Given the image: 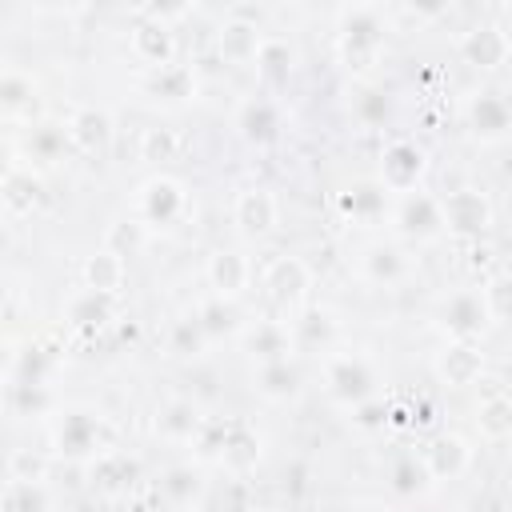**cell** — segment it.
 Listing matches in <instances>:
<instances>
[{"mask_svg": "<svg viewBox=\"0 0 512 512\" xmlns=\"http://www.w3.org/2000/svg\"><path fill=\"white\" fill-rule=\"evenodd\" d=\"M388 40V12L376 4H348L336 16V56L352 76H372Z\"/></svg>", "mask_w": 512, "mask_h": 512, "instance_id": "1", "label": "cell"}, {"mask_svg": "<svg viewBox=\"0 0 512 512\" xmlns=\"http://www.w3.org/2000/svg\"><path fill=\"white\" fill-rule=\"evenodd\" d=\"M48 444H52V456L56 460L92 464L96 456L112 452V424L92 404H68V408H60L52 416Z\"/></svg>", "mask_w": 512, "mask_h": 512, "instance_id": "2", "label": "cell"}, {"mask_svg": "<svg viewBox=\"0 0 512 512\" xmlns=\"http://www.w3.org/2000/svg\"><path fill=\"white\" fill-rule=\"evenodd\" d=\"M320 376H324V392L332 404L340 408H356L364 400H376L380 396V368L368 352L360 348H336L332 356H324L320 364Z\"/></svg>", "mask_w": 512, "mask_h": 512, "instance_id": "3", "label": "cell"}, {"mask_svg": "<svg viewBox=\"0 0 512 512\" xmlns=\"http://www.w3.org/2000/svg\"><path fill=\"white\" fill-rule=\"evenodd\" d=\"M308 288H312V272L300 256H276L260 272V292L272 304L276 320H296L308 308Z\"/></svg>", "mask_w": 512, "mask_h": 512, "instance_id": "4", "label": "cell"}, {"mask_svg": "<svg viewBox=\"0 0 512 512\" xmlns=\"http://www.w3.org/2000/svg\"><path fill=\"white\" fill-rule=\"evenodd\" d=\"M132 216L148 228V232H168L176 228L184 216H188V188L168 176V172H156L148 176L140 188H136V208Z\"/></svg>", "mask_w": 512, "mask_h": 512, "instance_id": "5", "label": "cell"}, {"mask_svg": "<svg viewBox=\"0 0 512 512\" xmlns=\"http://www.w3.org/2000/svg\"><path fill=\"white\" fill-rule=\"evenodd\" d=\"M428 176V152L408 140V136H396L380 148V164H376V180L392 192V196H408V192H420Z\"/></svg>", "mask_w": 512, "mask_h": 512, "instance_id": "6", "label": "cell"}, {"mask_svg": "<svg viewBox=\"0 0 512 512\" xmlns=\"http://www.w3.org/2000/svg\"><path fill=\"white\" fill-rule=\"evenodd\" d=\"M392 228L400 240H412V244H432L440 240L448 228H444V208H440V196L432 192H408V196H396L392 204Z\"/></svg>", "mask_w": 512, "mask_h": 512, "instance_id": "7", "label": "cell"}, {"mask_svg": "<svg viewBox=\"0 0 512 512\" xmlns=\"http://www.w3.org/2000/svg\"><path fill=\"white\" fill-rule=\"evenodd\" d=\"M464 128L480 144H500L512 136V92L504 88H480L464 104Z\"/></svg>", "mask_w": 512, "mask_h": 512, "instance_id": "8", "label": "cell"}, {"mask_svg": "<svg viewBox=\"0 0 512 512\" xmlns=\"http://www.w3.org/2000/svg\"><path fill=\"white\" fill-rule=\"evenodd\" d=\"M360 280H368L372 288H400L416 276V256L400 244V240H372L360 248Z\"/></svg>", "mask_w": 512, "mask_h": 512, "instance_id": "9", "label": "cell"}, {"mask_svg": "<svg viewBox=\"0 0 512 512\" xmlns=\"http://www.w3.org/2000/svg\"><path fill=\"white\" fill-rule=\"evenodd\" d=\"M488 324L492 320H488L480 288H456V292L440 296V304H436V328L448 340H476Z\"/></svg>", "mask_w": 512, "mask_h": 512, "instance_id": "10", "label": "cell"}, {"mask_svg": "<svg viewBox=\"0 0 512 512\" xmlns=\"http://www.w3.org/2000/svg\"><path fill=\"white\" fill-rule=\"evenodd\" d=\"M456 48H460V60H464L468 68H476V72H496V68H504L508 56H512V36H508L504 24L484 20V24H472V28L456 40Z\"/></svg>", "mask_w": 512, "mask_h": 512, "instance_id": "11", "label": "cell"}, {"mask_svg": "<svg viewBox=\"0 0 512 512\" xmlns=\"http://www.w3.org/2000/svg\"><path fill=\"white\" fill-rule=\"evenodd\" d=\"M440 208H444V228L452 236H484L492 228V200L480 192V188H452L440 196Z\"/></svg>", "mask_w": 512, "mask_h": 512, "instance_id": "12", "label": "cell"}, {"mask_svg": "<svg viewBox=\"0 0 512 512\" xmlns=\"http://www.w3.org/2000/svg\"><path fill=\"white\" fill-rule=\"evenodd\" d=\"M336 212H340L348 224L372 228V224H380L384 216L392 220V192H388L380 180H356V184H348V188L336 192Z\"/></svg>", "mask_w": 512, "mask_h": 512, "instance_id": "13", "label": "cell"}, {"mask_svg": "<svg viewBox=\"0 0 512 512\" xmlns=\"http://www.w3.org/2000/svg\"><path fill=\"white\" fill-rule=\"evenodd\" d=\"M280 220V204H276V192L264 188V184H252V188H240L236 200H232V224L244 240H264Z\"/></svg>", "mask_w": 512, "mask_h": 512, "instance_id": "14", "label": "cell"}, {"mask_svg": "<svg viewBox=\"0 0 512 512\" xmlns=\"http://www.w3.org/2000/svg\"><path fill=\"white\" fill-rule=\"evenodd\" d=\"M416 452H420V460H424L432 484L460 480V476L472 468V444H468L460 432H436V436H428Z\"/></svg>", "mask_w": 512, "mask_h": 512, "instance_id": "15", "label": "cell"}, {"mask_svg": "<svg viewBox=\"0 0 512 512\" xmlns=\"http://www.w3.org/2000/svg\"><path fill=\"white\" fill-rule=\"evenodd\" d=\"M240 348L252 356V364H272V360H292L296 340H292V324L276 320V316H260L248 320V328L240 332Z\"/></svg>", "mask_w": 512, "mask_h": 512, "instance_id": "16", "label": "cell"}, {"mask_svg": "<svg viewBox=\"0 0 512 512\" xmlns=\"http://www.w3.org/2000/svg\"><path fill=\"white\" fill-rule=\"evenodd\" d=\"M0 116L8 124H28V128L40 124V88L16 64H8L0 72Z\"/></svg>", "mask_w": 512, "mask_h": 512, "instance_id": "17", "label": "cell"}, {"mask_svg": "<svg viewBox=\"0 0 512 512\" xmlns=\"http://www.w3.org/2000/svg\"><path fill=\"white\" fill-rule=\"evenodd\" d=\"M64 128H68V136H72V148L84 152V156H108L112 136H116L112 116H108L104 108H96V104H76V108L68 112Z\"/></svg>", "mask_w": 512, "mask_h": 512, "instance_id": "18", "label": "cell"}, {"mask_svg": "<svg viewBox=\"0 0 512 512\" xmlns=\"http://www.w3.org/2000/svg\"><path fill=\"white\" fill-rule=\"evenodd\" d=\"M236 132H240V140L252 144V148L276 144L280 132H284V112H280V104L268 100V96L244 100V104L236 108Z\"/></svg>", "mask_w": 512, "mask_h": 512, "instance_id": "19", "label": "cell"}, {"mask_svg": "<svg viewBox=\"0 0 512 512\" xmlns=\"http://www.w3.org/2000/svg\"><path fill=\"white\" fill-rule=\"evenodd\" d=\"M436 380L448 384V388H468L484 376V352L476 340H448L440 352H436V364H432Z\"/></svg>", "mask_w": 512, "mask_h": 512, "instance_id": "20", "label": "cell"}, {"mask_svg": "<svg viewBox=\"0 0 512 512\" xmlns=\"http://www.w3.org/2000/svg\"><path fill=\"white\" fill-rule=\"evenodd\" d=\"M204 276H208V284H212L216 296L240 300L252 288V260L240 248H216L208 256V264H204Z\"/></svg>", "mask_w": 512, "mask_h": 512, "instance_id": "21", "label": "cell"}, {"mask_svg": "<svg viewBox=\"0 0 512 512\" xmlns=\"http://www.w3.org/2000/svg\"><path fill=\"white\" fill-rule=\"evenodd\" d=\"M0 200H4V212H8L12 220H24V216L40 212V204H44V176H40L32 164H12V168L4 172Z\"/></svg>", "mask_w": 512, "mask_h": 512, "instance_id": "22", "label": "cell"}, {"mask_svg": "<svg viewBox=\"0 0 512 512\" xmlns=\"http://www.w3.org/2000/svg\"><path fill=\"white\" fill-rule=\"evenodd\" d=\"M128 48H132V56L152 72V68H164V64L176 60V32H172V24H160V20L140 16V20L132 24Z\"/></svg>", "mask_w": 512, "mask_h": 512, "instance_id": "23", "label": "cell"}, {"mask_svg": "<svg viewBox=\"0 0 512 512\" xmlns=\"http://www.w3.org/2000/svg\"><path fill=\"white\" fill-rule=\"evenodd\" d=\"M140 88H144V96H148V100L168 104V108H180V104H188V100L196 96V88H200V84H196V72H192L188 64L172 60V64H164V68L144 72Z\"/></svg>", "mask_w": 512, "mask_h": 512, "instance_id": "24", "label": "cell"}, {"mask_svg": "<svg viewBox=\"0 0 512 512\" xmlns=\"http://www.w3.org/2000/svg\"><path fill=\"white\" fill-rule=\"evenodd\" d=\"M116 312H120L116 296L96 292V288H76V292L64 300V320H68V328H76V332H100V328H108V324L116 320Z\"/></svg>", "mask_w": 512, "mask_h": 512, "instance_id": "25", "label": "cell"}, {"mask_svg": "<svg viewBox=\"0 0 512 512\" xmlns=\"http://www.w3.org/2000/svg\"><path fill=\"white\" fill-rule=\"evenodd\" d=\"M292 324V340H296V352H324V356H332L336 352V344H340V320H336V312H328V308H304L296 320H288Z\"/></svg>", "mask_w": 512, "mask_h": 512, "instance_id": "26", "label": "cell"}, {"mask_svg": "<svg viewBox=\"0 0 512 512\" xmlns=\"http://www.w3.org/2000/svg\"><path fill=\"white\" fill-rule=\"evenodd\" d=\"M304 388V372L296 360H272V364H252V392L268 404H288Z\"/></svg>", "mask_w": 512, "mask_h": 512, "instance_id": "27", "label": "cell"}, {"mask_svg": "<svg viewBox=\"0 0 512 512\" xmlns=\"http://www.w3.org/2000/svg\"><path fill=\"white\" fill-rule=\"evenodd\" d=\"M260 24L248 20V16H228L220 28H216V52L228 60V64H256L260 56Z\"/></svg>", "mask_w": 512, "mask_h": 512, "instance_id": "28", "label": "cell"}, {"mask_svg": "<svg viewBox=\"0 0 512 512\" xmlns=\"http://www.w3.org/2000/svg\"><path fill=\"white\" fill-rule=\"evenodd\" d=\"M200 424H204V412L188 396H172L156 408V436L168 440V444H192Z\"/></svg>", "mask_w": 512, "mask_h": 512, "instance_id": "29", "label": "cell"}, {"mask_svg": "<svg viewBox=\"0 0 512 512\" xmlns=\"http://www.w3.org/2000/svg\"><path fill=\"white\" fill-rule=\"evenodd\" d=\"M84 468H88V484H92L96 492H104V496H124V492L140 480V464H136L128 452H120V448L96 456V460L84 464Z\"/></svg>", "mask_w": 512, "mask_h": 512, "instance_id": "30", "label": "cell"}, {"mask_svg": "<svg viewBox=\"0 0 512 512\" xmlns=\"http://www.w3.org/2000/svg\"><path fill=\"white\" fill-rule=\"evenodd\" d=\"M260 452H264V436H260V432H256L248 420L228 416V432H224V452H220V464H224L228 472H248V468H256Z\"/></svg>", "mask_w": 512, "mask_h": 512, "instance_id": "31", "label": "cell"}, {"mask_svg": "<svg viewBox=\"0 0 512 512\" xmlns=\"http://www.w3.org/2000/svg\"><path fill=\"white\" fill-rule=\"evenodd\" d=\"M196 320L204 324V332H208V340L212 344H220V340H232V336H240L244 328H248V320H244V312H240V304L236 300H224V296H204L200 304H196Z\"/></svg>", "mask_w": 512, "mask_h": 512, "instance_id": "32", "label": "cell"}, {"mask_svg": "<svg viewBox=\"0 0 512 512\" xmlns=\"http://www.w3.org/2000/svg\"><path fill=\"white\" fill-rule=\"evenodd\" d=\"M204 492H208V480H204V472H200L196 464H172V468H164V476H160V496H164L172 508H180V512L196 508V504L204 500Z\"/></svg>", "mask_w": 512, "mask_h": 512, "instance_id": "33", "label": "cell"}, {"mask_svg": "<svg viewBox=\"0 0 512 512\" xmlns=\"http://www.w3.org/2000/svg\"><path fill=\"white\" fill-rule=\"evenodd\" d=\"M68 148H72L68 128H64V124H52V120L32 124V128H28V136H24V156H28L32 164H40V168L60 164V160L68 156Z\"/></svg>", "mask_w": 512, "mask_h": 512, "instance_id": "34", "label": "cell"}, {"mask_svg": "<svg viewBox=\"0 0 512 512\" xmlns=\"http://www.w3.org/2000/svg\"><path fill=\"white\" fill-rule=\"evenodd\" d=\"M80 276H84V288L120 296V288H124V280H128V260L116 256V252H108V248H96V252L84 260Z\"/></svg>", "mask_w": 512, "mask_h": 512, "instance_id": "35", "label": "cell"}, {"mask_svg": "<svg viewBox=\"0 0 512 512\" xmlns=\"http://www.w3.org/2000/svg\"><path fill=\"white\" fill-rule=\"evenodd\" d=\"M388 488H392L396 496H404V500H416V496H424V492L432 488V476H428L420 452H404V456L392 460V468H388Z\"/></svg>", "mask_w": 512, "mask_h": 512, "instance_id": "36", "label": "cell"}, {"mask_svg": "<svg viewBox=\"0 0 512 512\" xmlns=\"http://www.w3.org/2000/svg\"><path fill=\"white\" fill-rule=\"evenodd\" d=\"M292 68H296V48H292L284 36H264L260 56H256V72H260V80H268V84L280 88V84H288Z\"/></svg>", "mask_w": 512, "mask_h": 512, "instance_id": "37", "label": "cell"}, {"mask_svg": "<svg viewBox=\"0 0 512 512\" xmlns=\"http://www.w3.org/2000/svg\"><path fill=\"white\" fill-rule=\"evenodd\" d=\"M56 408L52 400V388L48 384H36V380H12L8 376V412L28 420V416H48Z\"/></svg>", "mask_w": 512, "mask_h": 512, "instance_id": "38", "label": "cell"}, {"mask_svg": "<svg viewBox=\"0 0 512 512\" xmlns=\"http://www.w3.org/2000/svg\"><path fill=\"white\" fill-rule=\"evenodd\" d=\"M476 428H480V436H484L488 444L508 440V436H512V396H504V392L484 396V400L476 404Z\"/></svg>", "mask_w": 512, "mask_h": 512, "instance_id": "39", "label": "cell"}, {"mask_svg": "<svg viewBox=\"0 0 512 512\" xmlns=\"http://www.w3.org/2000/svg\"><path fill=\"white\" fill-rule=\"evenodd\" d=\"M0 508L4 512H52V488L48 480H4Z\"/></svg>", "mask_w": 512, "mask_h": 512, "instance_id": "40", "label": "cell"}, {"mask_svg": "<svg viewBox=\"0 0 512 512\" xmlns=\"http://www.w3.org/2000/svg\"><path fill=\"white\" fill-rule=\"evenodd\" d=\"M208 332H204V324L196 320V312H184L180 320H172V328H168V356H176V360H196V356H204L208 352Z\"/></svg>", "mask_w": 512, "mask_h": 512, "instance_id": "41", "label": "cell"}, {"mask_svg": "<svg viewBox=\"0 0 512 512\" xmlns=\"http://www.w3.org/2000/svg\"><path fill=\"white\" fill-rule=\"evenodd\" d=\"M352 116H356L364 128L388 124V116H392V92L380 88V84H372V80H364V84L352 92Z\"/></svg>", "mask_w": 512, "mask_h": 512, "instance_id": "42", "label": "cell"}, {"mask_svg": "<svg viewBox=\"0 0 512 512\" xmlns=\"http://www.w3.org/2000/svg\"><path fill=\"white\" fill-rule=\"evenodd\" d=\"M144 244H148V228L136 216H116L104 228V248L116 252V256H124V260L136 256V252H144Z\"/></svg>", "mask_w": 512, "mask_h": 512, "instance_id": "43", "label": "cell"}, {"mask_svg": "<svg viewBox=\"0 0 512 512\" xmlns=\"http://www.w3.org/2000/svg\"><path fill=\"white\" fill-rule=\"evenodd\" d=\"M484 292V308L492 324H512V272H496L480 284Z\"/></svg>", "mask_w": 512, "mask_h": 512, "instance_id": "44", "label": "cell"}, {"mask_svg": "<svg viewBox=\"0 0 512 512\" xmlns=\"http://www.w3.org/2000/svg\"><path fill=\"white\" fill-rule=\"evenodd\" d=\"M52 364H56V356H52L44 344H28V348L12 360V380H36V384H48Z\"/></svg>", "mask_w": 512, "mask_h": 512, "instance_id": "45", "label": "cell"}, {"mask_svg": "<svg viewBox=\"0 0 512 512\" xmlns=\"http://www.w3.org/2000/svg\"><path fill=\"white\" fill-rule=\"evenodd\" d=\"M180 152V136L172 128H144L140 132V160L160 164V160H176Z\"/></svg>", "mask_w": 512, "mask_h": 512, "instance_id": "46", "label": "cell"}, {"mask_svg": "<svg viewBox=\"0 0 512 512\" xmlns=\"http://www.w3.org/2000/svg\"><path fill=\"white\" fill-rule=\"evenodd\" d=\"M348 420H352V428H360V432H380V428H388L392 424V404L388 400H364V404H356L352 412H348Z\"/></svg>", "mask_w": 512, "mask_h": 512, "instance_id": "47", "label": "cell"}, {"mask_svg": "<svg viewBox=\"0 0 512 512\" xmlns=\"http://www.w3.org/2000/svg\"><path fill=\"white\" fill-rule=\"evenodd\" d=\"M8 480H48V456L32 448H16L8 456Z\"/></svg>", "mask_w": 512, "mask_h": 512, "instance_id": "48", "label": "cell"}, {"mask_svg": "<svg viewBox=\"0 0 512 512\" xmlns=\"http://www.w3.org/2000/svg\"><path fill=\"white\" fill-rule=\"evenodd\" d=\"M348 512H388V508H380V504H356V508H348Z\"/></svg>", "mask_w": 512, "mask_h": 512, "instance_id": "49", "label": "cell"}]
</instances>
